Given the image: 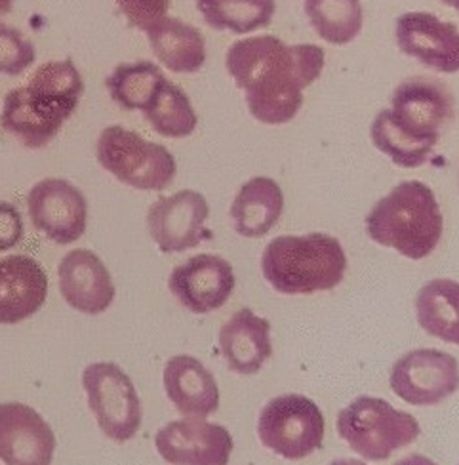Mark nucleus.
I'll return each mask as SVG.
<instances>
[{"instance_id":"9d476101","label":"nucleus","mask_w":459,"mask_h":465,"mask_svg":"<svg viewBox=\"0 0 459 465\" xmlns=\"http://www.w3.org/2000/svg\"><path fill=\"white\" fill-rule=\"evenodd\" d=\"M391 390L414 406L441 404L459 390L457 359L438 349H414L393 364Z\"/></svg>"},{"instance_id":"2eb2a0df","label":"nucleus","mask_w":459,"mask_h":465,"mask_svg":"<svg viewBox=\"0 0 459 465\" xmlns=\"http://www.w3.org/2000/svg\"><path fill=\"white\" fill-rule=\"evenodd\" d=\"M235 282L233 265L225 258L199 254L171 271L168 286L187 312L206 315L227 303Z\"/></svg>"},{"instance_id":"f8f14e48","label":"nucleus","mask_w":459,"mask_h":465,"mask_svg":"<svg viewBox=\"0 0 459 465\" xmlns=\"http://www.w3.org/2000/svg\"><path fill=\"white\" fill-rule=\"evenodd\" d=\"M208 216L206 197L199 191L183 189L149 206L147 227L162 252H185L214 237L204 225Z\"/></svg>"},{"instance_id":"c85d7f7f","label":"nucleus","mask_w":459,"mask_h":465,"mask_svg":"<svg viewBox=\"0 0 459 465\" xmlns=\"http://www.w3.org/2000/svg\"><path fill=\"white\" fill-rule=\"evenodd\" d=\"M36 60V50L29 38L12 25L0 22V74H24Z\"/></svg>"},{"instance_id":"6ab92c4d","label":"nucleus","mask_w":459,"mask_h":465,"mask_svg":"<svg viewBox=\"0 0 459 465\" xmlns=\"http://www.w3.org/2000/svg\"><path fill=\"white\" fill-rule=\"evenodd\" d=\"M220 349L229 371L242 376L259 372L273 355L271 322L250 307L240 309L221 326Z\"/></svg>"},{"instance_id":"1a4fd4ad","label":"nucleus","mask_w":459,"mask_h":465,"mask_svg":"<svg viewBox=\"0 0 459 465\" xmlns=\"http://www.w3.org/2000/svg\"><path fill=\"white\" fill-rule=\"evenodd\" d=\"M391 114L414 140L435 147L441 132L454 121L455 100L444 83L419 74L395 88Z\"/></svg>"},{"instance_id":"a878e982","label":"nucleus","mask_w":459,"mask_h":465,"mask_svg":"<svg viewBox=\"0 0 459 465\" xmlns=\"http://www.w3.org/2000/svg\"><path fill=\"white\" fill-rule=\"evenodd\" d=\"M142 114L152 130L171 140L187 138L199 124L197 111L193 109L189 95L168 79L161 83Z\"/></svg>"},{"instance_id":"f03ea898","label":"nucleus","mask_w":459,"mask_h":465,"mask_svg":"<svg viewBox=\"0 0 459 465\" xmlns=\"http://www.w3.org/2000/svg\"><path fill=\"white\" fill-rule=\"evenodd\" d=\"M83 94V74L73 60L48 62L33 73L25 86L6 94L0 124L22 145L43 149L62 132Z\"/></svg>"},{"instance_id":"a211bd4d","label":"nucleus","mask_w":459,"mask_h":465,"mask_svg":"<svg viewBox=\"0 0 459 465\" xmlns=\"http://www.w3.org/2000/svg\"><path fill=\"white\" fill-rule=\"evenodd\" d=\"M48 296V277L33 258L17 254L0 260V324L33 317Z\"/></svg>"},{"instance_id":"f3484780","label":"nucleus","mask_w":459,"mask_h":465,"mask_svg":"<svg viewBox=\"0 0 459 465\" xmlns=\"http://www.w3.org/2000/svg\"><path fill=\"white\" fill-rule=\"evenodd\" d=\"M60 292L69 307L84 315H100L114 300L109 269L92 250L76 248L60 262Z\"/></svg>"},{"instance_id":"4468645a","label":"nucleus","mask_w":459,"mask_h":465,"mask_svg":"<svg viewBox=\"0 0 459 465\" xmlns=\"http://www.w3.org/2000/svg\"><path fill=\"white\" fill-rule=\"evenodd\" d=\"M400 52L444 74L459 71V29L429 12H406L396 19Z\"/></svg>"},{"instance_id":"7c9ffc66","label":"nucleus","mask_w":459,"mask_h":465,"mask_svg":"<svg viewBox=\"0 0 459 465\" xmlns=\"http://www.w3.org/2000/svg\"><path fill=\"white\" fill-rule=\"evenodd\" d=\"M25 229L19 210L6 201H0V252H8L24 241Z\"/></svg>"},{"instance_id":"412c9836","label":"nucleus","mask_w":459,"mask_h":465,"mask_svg":"<svg viewBox=\"0 0 459 465\" xmlns=\"http://www.w3.org/2000/svg\"><path fill=\"white\" fill-rule=\"evenodd\" d=\"M157 60L171 73H199L206 64V41L202 33L178 17H164L145 33Z\"/></svg>"},{"instance_id":"dca6fc26","label":"nucleus","mask_w":459,"mask_h":465,"mask_svg":"<svg viewBox=\"0 0 459 465\" xmlns=\"http://www.w3.org/2000/svg\"><path fill=\"white\" fill-rule=\"evenodd\" d=\"M55 435L24 402L0 404V460L6 465H52Z\"/></svg>"},{"instance_id":"f704fd0d","label":"nucleus","mask_w":459,"mask_h":465,"mask_svg":"<svg viewBox=\"0 0 459 465\" xmlns=\"http://www.w3.org/2000/svg\"><path fill=\"white\" fill-rule=\"evenodd\" d=\"M441 3L448 8H454L459 14V0H441Z\"/></svg>"},{"instance_id":"f257e3e1","label":"nucleus","mask_w":459,"mask_h":465,"mask_svg":"<svg viewBox=\"0 0 459 465\" xmlns=\"http://www.w3.org/2000/svg\"><path fill=\"white\" fill-rule=\"evenodd\" d=\"M324 57L317 45H286L278 36L259 35L229 46L225 67L254 119L278 126L296 119L303 90L320 79Z\"/></svg>"},{"instance_id":"393cba45","label":"nucleus","mask_w":459,"mask_h":465,"mask_svg":"<svg viewBox=\"0 0 459 465\" xmlns=\"http://www.w3.org/2000/svg\"><path fill=\"white\" fill-rule=\"evenodd\" d=\"M315 33L334 46L351 45L365 25L360 0H303Z\"/></svg>"},{"instance_id":"2f4dec72","label":"nucleus","mask_w":459,"mask_h":465,"mask_svg":"<svg viewBox=\"0 0 459 465\" xmlns=\"http://www.w3.org/2000/svg\"><path fill=\"white\" fill-rule=\"evenodd\" d=\"M395 465H438V463H435L433 460H429L427 456H422V454H410L403 460H398Z\"/></svg>"},{"instance_id":"b1692460","label":"nucleus","mask_w":459,"mask_h":465,"mask_svg":"<svg viewBox=\"0 0 459 465\" xmlns=\"http://www.w3.org/2000/svg\"><path fill=\"white\" fill-rule=\"evenodd\" d=\"M197 10L208 27L248 35L271 25L275 0H197Z\"/></svg>"},{"instance_id":"423d86ee","label":"nucleus","mask_w":459,"mask_h":465,"mask_svg":"<svg viewBox=\"0 0 459 465\" xmlns=\"http://www.w3.org/2000/svg\"><path fill=\"white\" fill-rule=\"evenodd\" d=\"M95 157L111 176L140 191H164L178 173L174 154L164 145L119 124L102 130Z\"/></svg>"},{"instance_id":"aec40b11","label":"nucleus","mask_w":459,"mask_h":465,"mask_svg":"<svg viewBox=\"0 0 459 465\" xmlns=\"http://www.w3.org/2000/svg\"><path fill=\"white\" fill-rule=\"evenodd\" d=\"M164 391L176 411L187 418H208L220 409L214 374L195 357H171L164 366Z\"/></svg>"},{"instance_id":"7ed1b4c3","label":"nucleus","mask_w":459,"mask_h":465,"mask_svg":"<svg viewBox=\"0 0 459 465\" xmlns=\"http://www.w3.org/2000/svg\"><path fill=\"white\" fill-rule=\"evenodd\" d=\"M366 229L377 244L410 260H424L438 246L444 218L433 189L419 180H406L374 204Z\"/></svg>"},{"instance_id":"cd10ccee","label":"nucleus","mask_w":459,"mask_h":465,"mask_svg":"<svg viewBox=\"0 0 459 465\" xmlns=\"http://www.w3.org/2000/svg\"><path fill=\"white\" fill-rule=\"evenodd\" d=\"M370 138L377 151L387 154L396 166L403 168H417L425 164L435 149L429 143L414 140L412 135L400 128L393 119L391 109L377 113L372 123Z\"/></svg>"},{"instance_id":"ddd939ff","label":"nucleus","mask_w":459,"mask_h":465,"mask_svg":"<svg viewBox=\"0 0 459 465\" xmlns=\"http://www.w3.org/2000/svg\"><path fill=\"white\" fill-rule=\"evenodd\" d=\"M155 444L171 465H227L235 447L229 430L202 418L170 421L157 433Z\"/></svg>"},{"instance_id":"72a5a7b5","label":"nucleus","mask_w":459,"mask_h":465,"mask_svg":"<svg viewBox=\"0 0 459 465\" xmlns=\"http://www.w3.org/2000/svg\"><path fill=\"white\" fill-rule=\"evenodd\" d=\"M12 8H14V0H0V17L8 15Z\"/></svg>"},{"instance_id":"9b49d317","label":"nucleus","mask_w":459,"mask_h":465,"mask_svg":"<svg viewBox=\"0 0 459 465\" xmlns=\"http://www.w3.org/2000/svg\"><path fill=\"white\" fill-rule=\"evenodd\" d=\"M29 218L36 231L60 246L79 241L88 225V201L83 191L62 178H48L31 187Z\"/></svg>"},{"instance_id":"39448f33","label":"nucleus","mask_w":459,"mask_h":465,"mask_svg":"<svg viewBox=\"0 0 459 465\" xmlns=\"http://www.w3.org/2000/svg\"><path fill=\"white\" fill-rule=\"evenodd\" d=\"M337 433L365 460L384 461L412 444L422 428L412 414L393 409L384 399L358 397L339 412Z\"/></svg>"},{"instance_id":"6e6552de","label":"nucleus","mask_w":459,"mask_h":465,"mask_svg":"<svg viewBox=\"0 0 459 465\" xmlns=\"http://www.w3.org/2000/svg\"><path fill=\"white\" fill-rule=\"evenodd\" d=\"M90 411L103 435L126 442L142 428V401L128 374L114 362H92L83 372Z\"/></svg>"},{"instance_id":"473e14b6","label":"nucleus","mask_w":459,"mask_h":465,"mask_svg":"<svg viewBox=\"0 0 459 465\" xmlns=\"http://www.w3.org/2000/svg\"><path fill=\"white\" fill-rule=\"evenodd\" d=\"M330 465H368L366 461H360V460H349V458H339L334 460Z\"/></svg>"},{"instance_id":"c756f323","label":"nucleus","mask_w":459,"mask_h":465,"mask_svg":"<svg viewBox=\"0 0 459 465\" xmlns=\"http://www.w3.org/2000/svg\"><path fill=\"white\" fill-rule=\"evenodd\" d=\"M114 3L126 17L128 25L143 33L159 25L168 17L170 10V0H114Z\"/></svg>"},{"instance_id":"5701e85b","label":"nucleus","mask_w":459,"mask_h":465,"mask_svg":"<svg viewBox=\"0 0 459 465\" xmlns=\"http://www.w3.org/2000/svg\"><path fill=\"white\" fill-rule=\"evenodd\" d=\"M417 322L446 343L459 345V282L435 279L422 286L415 300Z\"/></svg>"},{"instance_id":"0eeeda50","label":"nucleus","mask_w":459,"mask_h":465,"mask_svg":"<svg viewBox=\"0 0 459 465\" xmlns=\"http://www.w3.org/2000/svg\"><path fill=\"white\" fill-rule=\"evenodd\" d=\"M258 435L265 449L298 461L322 447L324 416L305 395H278L263 406L258 420Z\"/></svg>"},{"instance_id":"c9c22d12","label":"nucleus","mask_w":459,"mask_h":465,"mask_svg":"<svg viewBox=\"0 0 459 465\" xmlns=\"http://www.w3.org/2000/svg\"><path fill=\"white\" fill-rule=\"evenodd\" d=\"M457 465H459V463H457Z\"/></svg>"},{"instance_id":"bb28decb","label":"nucleus","mask_w":459,"mask_h":465,"mask_svg":"<svg viewBox=\"0 0 459 465\" xmlns=\"http://www.w3.org/2000/svg\"><path fill=\"white\" fill-rule=\"evenodd\" d=\"M166 79L162 69L149 60L121 64L105 79L111 100L124 111H143Z\"/></svg>"},{"instance_id":"20e7f679","label":"nucleus","mask_w":459,"mask_h":465,"mask_svg":"<svg viewBox=\"0 0 459 465\" xmlns=\"http://www.w3.org/2000/svg\"><path fill=\"white\" fill-rule=\"evenodd\" d=\"M346 269V250L327 232L277 237L265 246L261 256L265 281L286 296H309L332 290L343 281Z\"/></svg>"},{"instance_id":"4be33fe9","label":"nucleus","mask_w":459,"mask_h":465,"mask_svg":"<svg viewBox=\"0 0 459 465\" xmlns=\"http://www.w3.org/2000/svg\"><path fill=\"white\" fill-rule=\"evenodd\" d=\"M284 195L280 185L265 176L248 180L231 206L235 231L242 237L258 239L269 232L280 220Z\"/></svg>"}]
</instances>
